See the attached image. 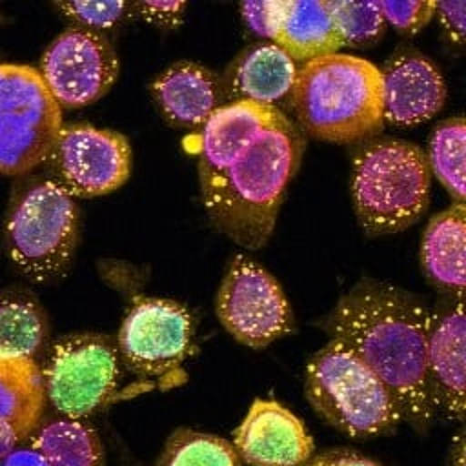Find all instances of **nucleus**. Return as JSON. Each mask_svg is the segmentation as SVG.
I'll list each match as a JSON object with an SVG mask.
<instances>
[{
    "mask_svg": "<svg viewBox=\"0 0 466 466\" xmlns=\"http://www.w3.org/2000/svg\"><path fill=\"white\" fill-rule=\"evenodd\" d=\"M302 129L328 142H355L382 127L380 71L368 60L331 53L304 62L289 95Z\"/></svg>",
    "mask_w": 466,
    "mask_h": 466,
    "instance_id": "3",
    "label": "nucleus"
},
{
    "mask_svg": "<svg viewBox=\"0 0 466 466\" xmlns=\"http://www.w3.org/2000/svg\"><path fill=\"white\" fill-rule=\"evenodd\" d=\"M428 167L448 193L464 204L466 197V122L455 116L441 122L430 138Z\"/></svg>",
    "mask_w": 466,
    "mask_h": 466,
    "instance_id": "23",
    "label": "nucleus"
},
{
    "mask_svg": "<svg viewBox=\"0 0 466 466\" xmlns=\"http://www.w3.org/2000/svg\"><path fill=\"white\" fill-rule=\"evenodd\" d=\"M118 73L111 44L95 29L69 27L46 49L40 75L60 107L93 104L109 91Z\"/></svg>",
    "mask_w": 466,
    "mask_h": 466,
    "instance_id": "9",
    "label": "nucleus"
},
{
    "mask_svg": "<svg viewBox=\"0 0 466 466\" xmlns=\"http://www.w3.org/2000/svg\"><path fill=\"white\" fill-rule=\"evenodd\" d=\"M300 153V131L277 109L218 175L200 184L204 208L215 226L248 249L262 248L273 233Z\"/></svg>",
    "mask_w": 466,
    "mask_h": 466,
    "instance_id": "2",
    "label": "nucleus"
},
{
    "mask_svg": "<svg viewBox=\"0 0 466 466\" xmlns=\"http://www.w3.org/2000/svg\"><path fill=\"white\" fill-rule=\"evenodd\" d=\"M306 466H382L351 450H331L313 455Z\"/></svg>",
    "mask_w": 466,
    "mask_h": 466,
    "instance_id": "33",
    "label": "nucleus"
},
{
    "mask_svg": "<svg viewBox=\"0 0 466 466\" xmlns=\"http://www.w3.org/2000/svg\"><path fill=\"white\" fill-rule=\"evenodd\" d=\"M56 7L69 18L82 24L86 29H106L120 20L126 2H58Z\"/></svg>",
    "mask_w": 466,
    "mask_h": 466,
    "instance_id": "28",
    "label": "nucleus"
},
{
    "mask_svg": "<svg viewBox=\"0 0 466 466\" xmlns=\"http://www.w3.org/2000/svg\"><path fill=\"white\" fill-rule=\"evenodd\" d=\"M78 211L73 195L56 180L29 186L11 206L5 246L15 266L33 280L60 275L73 255Z\"/></svg>",
    "mask_w": 466,
    "mask_h": 466,
    "instance_id": "6",
    "label": "nucleus"
},
{
    "mask_svg": "<svg viewBox=\"0 0 466 466\" xmlns=\"http://www.w3.org/2000/svg\"><path fill=\"white\" fill-rule=\"evenodd\" d=\"M42 377L53 408L67 419H84L102 408L116 388V351L95 333L66 337L53 346Z\"/></svg>",
    "mask_w": 466,
    "mask_h": 466,
    "instance_id": "7",
    "label": "nucleus"
},
{
    "mask_svg": "<svg viewBox=\"0 0 466 466\" xmlns=\"http://www.w3.org/2000/svg\"><path fill=\"white\" fill-rule=\"evenodd\" d=\"M46 337V319L36 302L0 295V355L35 357Z\"/></svg>",
    "mask_w": 466,
    "mask_h": 466,
    "instance_id": "24",
    "label": "nucleus"
},
{
    "mask_svg": "<svg viewBox=\"0 0 466 466\" xmlns=\"http://www.w3.org/2000/svg\"><path fill=\"white\" fill-rule=\"evenodd\" d=\"M193 335L189 311L169 299L137 297L118 331L127 366L140 375H166L180 366Z\"/></svg>",
    "mask_w": 466,
    "mask_h": 466,
    "instance_id": "11",
    "label": "nucleus"
},
{
    "mask_svg": "<svg viewBox=\"0 0 466 466\" xmlns=\"http://www.w3.org/2000/svg\"><path fill=\"white\" fill-rule=\"evenodd\" d=\"M184 2H140L137 4L138 15L158 25H177L182 18Z\"/></svg>",
    "mask_w": 466,
    "mask_h": 466,
    "instance_id": "31",
    "label": "nucleus"
},
{
    "mask_svg": "<svg viewBox=\"0 0 466 466\" xmlns=\"http://www.w3.org/2000/svg\"><path fill=\"white\" fill-rule=\"evenodd\" d=\"M299 66L275 44H260L248 49L233 66L229 93L235 102H251L275 107L277 102L289 98Z\"/></svg>",
    "mask_w": 466,
    "mask_h": 466,
    "instance_id": "18",
    "label": "nucleus"
},
{
    "mask_svg": "<svg viewBox=\"0 0 466 466\" xmlns=\"http://www.w3.org/2000/svg\"><path fill=\"white\" fill-rule=\"evenodd\" d=\"M277 107L251 102L220 106L202 126L198 177L200 184L218 175L271 120Z\"/></svg>",
    "mask_w": 466,
    "mask_h": 466,
    "instance_id": "16",
    "label": "nucleus"
},
{
    "mask_svg": "<svg viewBox=\"0 0 466 466\" xmlns=\"http://www.w3.org/2000/svg\"><path fill=\"white\" fill-rule=\"evenodd\" d=\"M151 93L164 116L177 126H204L220 107L217 76L197 62H177L151 84Z\"/></svg>",
    "mask_w": 466,
    "mask_h": 466,
    "instance_id": "17",
    "label": "nucleus"
},
{
    "mask_svg": "<svg viewBox=\"0 0 466 466\" xmlns=\"http://www.w3.org/2000/svg\"><path fill=\"white\" fill-rule=\"evenodd\" d=\"M435 11L442 27L450 33V36L457 42L464 40V0H448V2H435Z\"/></svg>",
    "mask_w": 466,
    "mask_h": 466,
    "instance_id": "32",
    "label": "nucleus"
},
{
    "mask_svg": "<svg viewBox=\"0 0 466 466\" xmlns=\"http://www.w3.org/2000/svg\"><path fill=\"white\" fill-rule=\"evenodd\" d=\"M35 453L47 466H102L98 433L82 419H55L31 435Z\"/></svg>",
    "mask_w": 466,
    "mask_h": 466,
    "instance_id": "22",
    "label": "nucleus"
},
{
    "mask_svg": "<svg viewBox=\"0 0 466 466\" xmlns=\"http://www.w3.org/2000/svg\"><path fill=\"white\" fill-rule=\"evenodd\" d=\"M384 22L400 31H419L435 13V2H379Z\"/></svg>",
    "mask_w": 466,
    "mask_h": 466,
    "instance_id": "29",
    "label": "nucleus"
},
{
    "mask_svg": "<svg viewBox=\"0 0 466 466\" xmlns=\"http://www.w3.org/2000/svg\"><path fill=\"white\" fill-rule=\"evenodd\" d=\"M340 44H370L384 29L379 2H326Z\"/></svg>",
    "mask_w": 466,
    "mask_h": 466,
    "instance_id": "27",
    "label": "nucleus"
},
{
    "mask_svg": "<svg viewBox=\"0 0 466 466\" xmlns=\"http://www.w3.org/2000/svg\"><path fill=\"white\" fill-rule=\"evenodd\" d=\"M284 0H262V2H242L240 13L246 25L266 38L275 36L280 15H282Z\"/></svg>",
    "mask_w": 466,
    "mask_h": 466,
    "instance_id": "30",
    "label": "nucleus"
},
{
    "mask_svg": "<svg viewBox=\"0 0 466 466\" xmlns=\"http://www.w3.org/2000/svg\"><path fill=\"white\" fill-rule=\"evenodd\" d=\"M73 197H98L120 187L131 171V146L116 131L89 124L62 126L49 155Z\"/></svg>",
    "mask_w": 466,
    "mask_h": 466,
    "instance_id": "10",
    "label": "nucleus"
},
{
    "mask_svg": "<svg viewBox=\"0 0 466 466\" xmlns=\"http://www.w3.org/2000/svg\"><path fill=\"white\" fill-rule=\"evenodd\" d=\"M62 126L58 102L0 113V173L20 175L47 160Z\"/></svg>",
    "mask_w": 466,
    "mask_h": 466,
    "instance_id": "15",
    "label": "nucleus"
},
{
    "mask_svg": "<svg viewBox=\"0 0 466 466\" xmlns=\"http://www.w3.org/2000/svg\"><path fill=\"white\" fill-rule=\"evenodd\" d=\"M382 120L417 126L435 116L446 100V86L437 66L411 51L395 55L380 71Z\"/></svg>",
    "mask_w": 466,
    "mask_h": 466,
    "instance_id": "13",
    "label": "nucleus"
},
{
    "mask_svg": "<svg viewBox=\"0 0 466 466\" xmlns=\"http://www.w3.org/2000/svg\"><path fill=\"white\" fill-rule=\"evenodd\" d=\"M16 442H20L18 437H16V433H15L9 426H5V424L0 422V461H2L5 455H9V453L13 451V448H15Z\"/></svg>",
    "mask_w": 466,
    "mask_h": 466,
    "instance_id": "34",
    "label": "nucleus"
},
{
    "mask_svg": "<svg viewBox=\"0 0 466 466\" xmlns=\"http://www.w3.org/2000/svg\"><path fill=\"white\" fill-rule=\"evenodd\" d=\"M233 442L195 430H177L166 442L158 466H240Z\"/></svg>",
    "mask_w": 466,
    "mask_h": 466,
    "instance_id": "25",
    "label": "nucleus"
},
{
    "mask_svg": "<svg viewBox=\"0 0 466 466\" xmlns=\"http://www.w3.org/2000/svg\"><path fill=\"white\" fill-rule=\"evenodd\" d=\"M431 313L422 302L375 280L351 288L328 319L331 337L377 373L402 417L419 426L433 413L426 368Z\"/></svg>",
    "mask_w": 466,
    "mask_h": 466,
    "instance_id": "1",
    "label": "nucleus"
},
{
    "mask_svg": "<svg viewBox=\"0 0 466 466\" xmlns=\"http://www.w3.org/2000/svg\"><path fill=\"white\" fill-rule=\"evenodd\" d=\"M431 171L415 144L382 138L366 144L353 160L351 193L362 228L373 235L397 233L426 209Z\"/></svg>",
    "mask_w": 466,
    "mask_h": 466,
    "instance_id": "4",
    "label": "nucleus"
},
{
    "mask_svg": "<svg viewBox=\"0 0 466 466\" xmlns=\"http://www.w3.org/2000/svg\"><path fill=\"white\" fill-rule=\"evenodd\" d=\"M56 102L38 69L0 64V113L31 109Z\"/></svg>",
    "mask_w": 466,
    "mask_h": 466,
    "instance_id": "26",
    "label": "nucleus"
},
{
    "mask_svg": "<svg viewBox=\"0 0 466 466\" xmlns=\"http://www.w3.org/2000/svg\"><path fill=\"white\" fill-rule=\"evenodd\" d=\"M215 309L226 331L255 350L275 342L291 328V311L280 284L246 255L231 260L217 291Z\"/></svg>",
    "mask_w": 466,
    "mask_h": 466,
    "instance_id": "8",
    "label": "nucleus"
},
{
    "mask_svg": "<svg viewBox=\"0 0 466 466\" xmlns=\"http://www.w3.org/2000/svg\"><path fill=\"white\" fill-rule=\"evenodd\" d=\"M451 466H464V442H462V439H459L455 455L451 457Z\"/></svg>",
    "mask_w": 466,
    "mask_h": 466,
    "instance_id": "35",
    "label": "nucleus"
},
{
    "mask_svg": "<svg viewBox=\"0 0 466 466\" xmlns=\"http://www.w3.org/2000/svg\"><path fill=\"white\" fill-rule=\"evenodd\" d=\"M306 397L324 420L351 437L384 433L402 419L386 384L337 339L306 364Z\"/></svg>",
    "mask_w": 466,
    "mask_h": 466,
    "instance_id": "5",
    "label": "nucleus"
},
{
    "mask_svg": "<svg viewBox=\"0 0 466 466\" xmlns=\"http://www.w3.org/2000/svg\"><path fill=\"white\" fill-rule=\"evenodd\" d=\"M46 400L44 377L33 357L0 355V422L9 426L18 441L38 428Z\"/></svg>",
    "mask_w": 466,
    "mask_h": 466,
    "instance_id": "21",
    "label": "nucleus"
},
{
    "mask_svg": "<svg viewBox=\"0 0 466 466\" xmlns=\"http://www.w3.org/2000/svg\"><path fill=\"white\" fill-rule=\"evenodd\" d=\"M420 258L428 279L459 297L466 286V208L453 204L435 215L422 237Z\"/></svg>",
    "mask_w": 466,
    "mask_h": 466,
    "instance_id": "19",
    "label": "nucleus"
},
{
    "mask_svg": "<svg viewBox=\"0 0 466 466\" xmlns=\"http://www.w3.org/2000/svg\"><path fill=\"white\" fill-rule=\"evenodd\" d=\"M233 446L249 466H306L313 441L288 408L275 400H255L235 431Z\"/></svg>",
    "mask_w": 466,
    "mask_h": 466,
    "instance_id": "12",
    "label": "nucleus"
},
{
    "mask_svg": "<svg viewBox=\"0 0 466 466\" xmlns=\"http://www.w3.org/2000/svg\"><path fill=\"white\" fill-rule=\"evenodd\" d=\"M273 42L295 62L337 53L342 46L328 4L311 0H284Z\"/></svg>",
    "mask_w": 466,
    "mask_h": 466,
    "instance_id": "20",
    "label": "nucleus"
},
{
    "mask_svg": "<svg viewBox=\"0 0 466 466\" xmlns=\"http://www.w3.org/2000/svg\"><path fill=\"white\" fill-rule=\"evenodd\" d=\"M426 368L433 408L462 419L466 411V317L462 297L431 315Z\"/></svg>",
    "mask_w": 466,
    "mask_h": 466,
    "instance_id": "14",
    "label": "nucleus"
}]
</instances>
